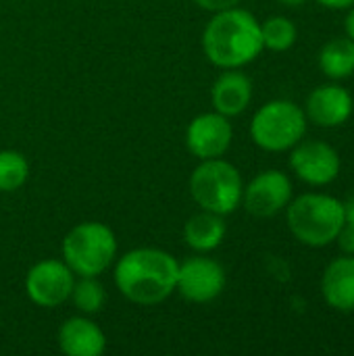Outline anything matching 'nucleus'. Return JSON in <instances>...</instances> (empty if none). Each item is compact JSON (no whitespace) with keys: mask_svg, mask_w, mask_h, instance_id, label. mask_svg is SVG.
Masks as SVG:
<instances>
[{"mask_svg":"<svg viewBox=\"0 0 354 356\" xmlns=\"http://www.w3.org/2000/svg\"><path fill=\"white\" fill-rule=\"evenodd\" d=\"M179 263L161 248H136L115 265V286L131 302L154 307L165 302L177 284Z\"/></svg>","mask_w":354,"mask_h":356,"instance_id":"obj_1","label":"nucleus"},{"mask_svg":"<svg viewBox=\"0 0 354 356\" xmlns=\"http://www.w3.org/2000/svg\"><path fill=\"white\" fill-rule=\"evenodd\" d=\"M202 50L215 67L240 69L265 50L261 23L238 6L219 10L202 31Z\"/></svg>","mask_w":354,"mask_h":356,"instance_id":"obj_2","label":"nucleus"},{"mask_svg":"<svg viewBox=\"0 0 354 356\" xmlns=\"http://www.w3.org/2000/svg\"><path fill=\"white\" fill-rule=\"evenodd\" d=\"M286 221L300 244L321 248L336 242L344 225V202L328 194H303L288 202Z\"/></svg>","mask_w":354,"mask_h":356,"instance_id":"obj_3","label":"nucleus"},{"mask_svg":"<svg viewBox=\"0 0 354 356\" xmlns=\"http://www.w3.org/2000/svg\"><path fill=\"white\" fill-rule=\"evenodd\" d=\"M61 252L77 277H98L117 257V238L108 225L86 221L65 236Z\"/></svg>","mask_w":354,"mask_h":356,"instance_id":"obj_4","label":"nucleus"},{"mask_svg":"<svg viewBox=\"0 0 354 356\" xmlns=\"http://www.w3.org/2000/svg\"><path fill=\"white\" fill-rule=\"evenodd\" d=\"M242 192L244 184L240 171L221 156L200 161V165L190 175V194L194 202L202 211L221 217L234 213L240 207Z\"/></svg>","mask_w":354,"mask_h":356,"instance_id":"obj_5","label":"nucleus"},{"mask_svg":"<svg viewBox=\"0 0 354 356\" xmlns=\"http://www.w3.org/2000/svg\"><path fill=\"white\" fill-rule=\"evenodd\" d=\"M307 121L305 111L292 100H271L255 113L250 138L267 152H284L305 138Z\"/></svg>","mask_w":354,"mask_h":356,"instance_id":"obj_6","label":"nucleus"},{"mask_svg":"<svg viewBox=\"0 0 354 356\" xmlns=\"http://www.w3.org/2000/svg\"><path fill=\"white\" fill-rule=\"evenodd\" d=\"M75 284V273L67 267L65 261H40L35 263L25 277V292L35 307L54 309L71 298Z\"/></svg>","mask_w":354,"mask_h":356,"instance_id":"obj_7","label":"nucleus"},{"mask_svg":"<svg viewBox=\"0 0 354 356\" xmlns=\"http://www.w3.org/2000/svg\"><path fill=\"white\" fill-rule=\"evenodd\" d=\"M225 269L209 257H192L179 263L175 292L182 298L204 305L215 300L225 290Z\"/></svg>","mask_w":354,"mask_h":356,"instance_id":"obj_8","label":"nucleus"},{"mask_svg":"<svg viewBox=\"0 0 354 356\" xmlns=\"http://www.w3.org/2000/svg\"><path fill=\"white\" fill-rule=\"evenodd\" d=\"M290 167L309 186H328L338 179L342 159L334 146L321 140L298 142L290 154Z\"/></svg>","mask_w":354,"mask_h":356,"instance_id":"obj_9","label":"nucleus"},{"mask_svg":"<svg viewBox=\"0 0 354 356\" xmlns=\"http://www.w3.org/2000/svg\"><path fill=\"white\" fill-rule=\"evenodd\" d=\"M292 200V181L286 173L269 169L259 173L242 192L244 209L259 219L275 217Z\"/></svg>","mask_w":354,"mask_h":356,"instance_id":"obj_10","label":"nucleus"},{"mask_svg":"<svg viewBox=\"0 0 354 356\" xmlns=\"http://www.w3.org/2000/svg\"><path fill=\"white\" fill-rule=\"evenodd\" d=\"M232 140L234 127L230 123V117L217 111L194 117L186 129V146L200 161L223 156L230 150Z\"/></svg>","mask_w":354,"mask_h":356,"instance_id":"obj_11","label":"nucleus"},{"mask_svg":"<svg viewBox=\"0 0 354 356\" xmlns=\"http://www.w3.org/2000/svg\"><path fill=\"white\" fill-rule=\"evenodd\" d=\"M354 111L351 92L338 83H325L315 88L305 106V115L311 123L319 127H338L344 125Z\"/></svg>","mask_w":354,"mask_h":356,"instance_id":"obj_12","label":"nucleus"},{"mask_svg":"<svg viewBox=\"0 0 354 356\" xmlns=\"http://www.w3.org/2000/svg\"><path fill=\"white\" fill-rule=\"evenodd\" d=\"M252 100V81L238 69H225L213 88H211V102L213 108L225 117L242 115Z\"/></svg>","mask_w":354,"mask_h":356,"instance_id":"obj_13","label":"nucleus"},{"mask_svg":"<svg viewBox=\"0 0 354 356\" xmlns=\"http://www.w3.org/2000/svg\"><path fill=\"white\" fill-rule=\"evenodd\" d=\"M106 338L102 330L86 319L71 317L58 330V348L67 356H98L104 353Z\"/></svg>","mask_w":354,"mask_h":356,"instance_id":"obj_14","label":"nucleus"},{"mask_svg":"<svg viewBox=\"0 0 354 356\" xmlns=\"http://www.w3.org/2000/svg\"><path fill=\"white\" fill-rule=\"evenodd\" d=\"M323 300L342 313L354 311V254L332 261L321 277Z\"/></svg>","mask_w":354,"mask_h":356,"instance_id":"obj_15","label":"nucleus"},{"mask_svg":"<svg viewBox=\"0 0 354 356\" xmlns=\"http://www.w3.org/2000/svg\"><path fill=\"white\" fill-rule=\"evenodd\" d=\"M225 221L221 215L202 211L188 219L184 227V242L196 252L215 250L225 238Z\"/></svg>","mask_w":354,"mask_h":356,"instance_id":"obj_16","label":"nucleus"},{"mask_svg":"<svg viewBox=\"0 0 354 356\" xmlns=\"http://www.w3.org/2000/svg\"><path fill=\"white\" fill-rule=\"evenodd\" d=\"M319 69L330 79H346L354 73V42L351 38H334L319 52Z\"/></svg>","mask_w":354,"mask_h":356,"instance_id":"obj_17","label":"nucleus"},{"mask_svg":"<svg viewBox=\"0 0 354 356\" xmlns=\"http://www.w3.org/2000/svg\"><path fill=\"white\" fill-rule=\"evenodd\" d=\"M296 25L288 17H269L267 21L261 23V38H263V48L273 50V52H286L296 44Z\"/></svg>","mask_w":354,"mask_h":356,"instance_id":"obj_18","label":"nucleus"},{"mask_svg":"<svg viewBox=\"0 0 354 356\" xmlns=\"http://www.w3.org/2000/svg\"><path fill=\"white\" fill-rule=\"evenodd\" d=\"M71 300L79 313L94 315L102 311L106 302V292H104V286L96 277H79V282L73 284Z\"/></svg>","mask_w":354,"mask_h":356,"instance_id":"obj_19","label":"nucleus"},{"mask_svg":"<svg viewBox=\"0 0 354 356\" xmlns=\"http://www.w3.org/2000/svg\"><path fill=\"white\" fill-rule=\"evenodd\" d=\"M29 175L27 159L17 150H0V192L19 190Z\"/></svg>","mask_w":354,"mask_h":356,"instance_id":"obj_20","label":"nucleus"},{"mask_svg":"<svg viewBox=\"0 0 354 356\" xmlns=\"http://www.w3.org/2000/svg\"><path fill=\"white\" fill-rule=\"evenodd\" d=\"M336 242H338V246H340V250L344 254H354V225L344 223L338 238H336Z\"/></svg>","mask_w":354,"mask_h":356,"instance_id":"obj_21","label":"nucleus"},{"mask_svg":"<svg viewBox=\"0 0 354 356\" xmlns=\"http://www.w3.org/2000/svg\"><path fill=\"white\" fill-rule=\"evenodd\" d=\"M194 4H198L200 8L204 10H211V13H219V10H225V8H232V6H238L242 0H192Z\"/></svg>","mask_w":354,"mask_h":356,"instance_id":"obj_22","label":"nucleus"},{"mask_svg":"<svg viewBox=\"0 0 354 356\" xmlns=\"http://www.w3.org/2000/svg\"><path fill=\"white\" fill-rule=\"evenodd\" d=\"M321 6H328L332 10H344V8H351L354 6V0H317Z\"/></svg>","mask_w":354,"mask_h":356,"instance_id":"obj_23","label":"nucleus"},{"mask_svg":"<svg viewBox=\"0 0 354 356\" xmlns=\"http://www.w3.org/2000/svg\"><path fill=\"white\" fill-rule=\"evenodd\" d=\"M344 223L354 225V196L344 202Z\"/></svg>","mask_w":354,"mask_h":356,"instance_id":"obj_24","label":"nucleus"},{"mask_svg":"<svg viewBox=\"0 0 354 356\" xmlns=\"http://www.w3.org/2000/svg\"><path fill=\"white\" fill-rule=\"evenodd\" d=\"M344 29H346V38H351L354 42V6H351V10H348V15H346Z\"/></svg>","mask_w":354,"mask_h":356,"instance_id":"obj_25","label":"nucleus"},{"mask_svg":"<svg viewBox=\"0 0 354 356\" xmlns=\"http://www.w3.org/2000/svg\"><path fill=\"white\" fill-rule=\"evenodd\" d=\"M277 2H282V4H286V6H292V8H296V6H303L307 0H277Z\"/></svg>","mask_w":354,"mask_h":356,"instance_id":"obj_26","label":"nucleus"}]
</instances>
